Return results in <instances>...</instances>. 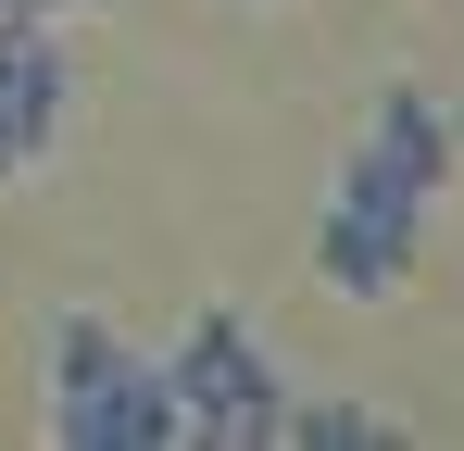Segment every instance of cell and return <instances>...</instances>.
Returning a JSON list of instances; mask_svg holds the SVG:
<instances>
[{"label": "cell", "instance_id": "3957f363", "mask_svg": "<svg viewBox=\"0 0 464 451\" xmlns=\"http://www.w3.org/2000/svg\"><path fill=\"white\" fill-rule=\"evenodd\" d=\"M414 251H427V188H401L389 163H339V188H326V214H314V276L339 301H389L414 276Z\"/></svg>", "mask_w": 464, "mask_h": 451}, {"label": "cell", "instance_id": "8992f818", "mask_svg": "<svg viewBox=\"0 0 464 451\" xmlns=\"http://www.w3.org/2000/svg\"><path fill=\"white\" fill-rule=\"evenodd\" d=\"M276 439H289V451H377L389 414H364V401H289V414H276Z\"/></svg>", "mask_w": 464, "mask_h": 451}, {"label": "cell", "instance_id": "7a4b0ae2", "mask_svg": "<svg viewBox=\"0 0 464 451\" xmlns=\"http://www.w3.org/2000/svg\"><path fill=\"white\" fill-rule=\"evenodd\" d=\"M51 439L63 451H176L163 364L113 339V313H63L51 326Z\"/></svg>", "mask_w": 464, "mask_h": 451}, {"label": "cell", "instance_id": "6da1fadb", "mask_svg": "<svg viewBox=\"0 0 464 451\" xmlns=\"http://www.w3.org/2000/svg\"><path fill=\"white\" fill-rule=\"evenodd\" d=\"M163 401H176V451H264L276 414H289V376L251 339V313L201 301L176 326V351H163Z\"/></svg>", "mask_w": 464, "mask_h": 451}, {"label": "cell", "instance_id": "52a82bcc", "mask_svg": "<svg viewBox=\"0 0 464 451\" xmlns=\"http://www.w3.org/2000/svg\"><path fill=\"white\" fill-rule=\"evenodd\" d=\"M440 113H452V163H464V101H440Z\"/></svg>", "mask_w": 464, "mask_h": 451}, {"label": "cell", "instance_id": "277c9868", "mask_svg": "<svg viewBox=\"0 0 464 451\" xmlns=\"http://www.w3.org/2000/svg\"><path fill=\"white\" fill-rule=\"evenodd\" d=\"M63 126H76V63H63V38H51V25L0 38V188L38 176V163L63 150Z\"/></svg>", "mask_w": 464, "mask_h": 451}, {"label": "cell", "instance_id": "5b68a950", "mask_svg": "<svg viewBox=\"0 0 464 451\" xmlns=\"http://www.w3.org/2000/svg\"><path fill=\"white\" fill-rule=\"evenodd\" d=\"M364 163H389L401 188L440 201V176H464V163H452V113H440L427 88H377V113H364Z\"/></svg>", "mask_w": 464, "mask_h": 451}]
</instances>
